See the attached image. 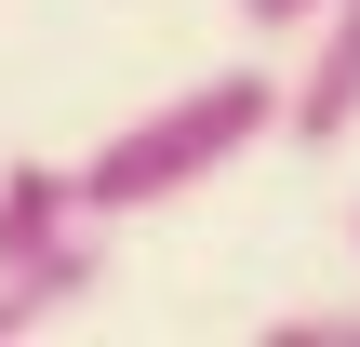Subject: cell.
Here are the masks:
<instances>
[{
  "label": "cell",
  "instance_id": "obj_5",
  "mask_svg": "<svg viewBox=\"0 0 360 347\" xmlns=\"http://www.w3.org/2000/svg\"><path fill=\"white\" fill-rule=\"evenodd\" d=\"M281 347H360V308H307V321H281Z\"/></svg>",
  "mask_w": 360,
  "mask_h": 347
},
{
  "label": "cell",
  "instance_id": "obj_3",
  "mask_svg": "<svg viewBox=\"0 0 360 347\" xmlns=\"http://www.w3.org/2000/svg\"><path fill=\"white\" fill-rule=\"evenodd\" d=\"M94 214H80V174H53V160H0V267H27V254H53V241H80Z\"/></svg>",
  "mask_w": 360,
  "mask_h": 347
},
{
  "label": "cell",
  "instance_id": "obj_6",
  "mask_svg": "<svg viewBox=\"0 0 360 347\" xmlns=\"http://www.w3.org/2000/svg\"><path fill=\"white\" fill-rule=\"evenodd\" d=\"M240 13H254V27H267V40H307V27H321V13H334V0H240Z\"/></svg>",
  "mask_w": 360,
  "mask_h": 347
},
{
  "label": "cell",
  "instance_id": "obj_2",
  "mask_svg": "<svg viewBox=\"0 0 360 347\" xmlns=\"http://www.w3.org/2000/svg\"><path fill=\"white\" fill-rule=\"evenodd\" d=\"M347 120H360V0H334V13L307 27V67H294V107H281V134L334 147Z\"/></svg>",
  "mask_w": 360,
  "mask_h": 347
},
{
  "label": "cell",
  "instance_id": "obj_1",
  "mask_svg": "<svg viewBox=\"0 0 360 347\" xmlns=\"http://www.w3.org/2000/svg\"><path fill=\"white\" fill-rule=\"evenodd\" d=\"M281 107H294V80H267V67H214V80H187L174 107L120 120V134L80 160V214L107 227V214H147V201L214 187V174H227L254 134H281Z\"/></svg>",
  "mask_w": 360,
  "mask_h": 347
},
{
  "label": "cell",
  "instance_id": "obj_4",
  "mask_svg": "<svg viewBox=\"0 0 360 347\" xmlns=\"http://www.w3.org/2000/svg\"><path fill=\"white\" fill-rule=\"evenodd\" d=\"M94 281H107V241H94V227H80V241H53V254H27V267H0V347L40 334V321H67Z\"/></svg>",
  "mask_w": 360,
  "mask_h": 347
}]
</instances>
